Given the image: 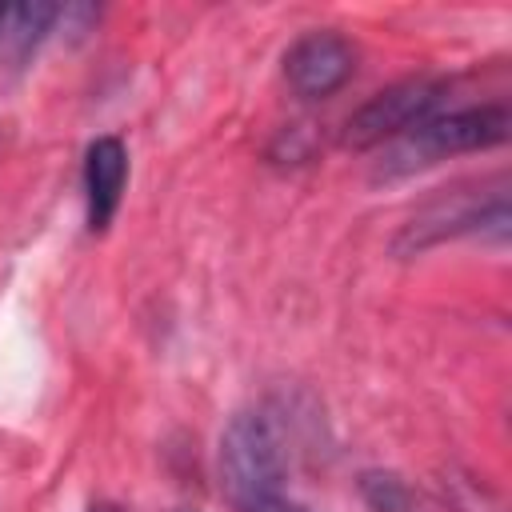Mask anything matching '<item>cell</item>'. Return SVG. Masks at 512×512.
Segmentation results:
<instances>
[{"label":"cell","mask_w":512,"mask_h":512,"mask_svg":"<svg viewBox=\"0 0 512 512\" xmlns=\"http://www.w3.org/2000/svg\"><path fill=\"white\" fill-rule=\"evenodd\" d=\"M220 484L236 512H304L288 496V468L276 424L264 412H240L220 436Z\"/></svg>","instance_id":"obj_1"},{"label":"cell","mask_w":512,"mask_h":512,"mask_svg":"<svg viewBox=\"0 0 512 512\" xmlns=\"http://www.w3.org/2000/svg\"><path fill=\"white\" fill-rule=\"evenodd\" d=\"M508 140V108L504 104H480V108H456L448 116H428L420 128L400 136L392 148L396 168H416L432 164L456 152H476Z\"/></svg>","instance_id":"obj_2"},{"label":"cell","mask_w":512,"mask_h":512,"mask_svg":"<svg viewBox=\"0 0 512 512\" xmlns=\"http://www.w3.org/2000/svg\"><path fill=\"white\" fill-rule=\"evenodd\" d=\"M440 100H444V84L440 80H428V76L400 80V84L376 92L364 108L352 112V120L344 128V144L372 148L380 140H400L412 128H420L428 116H436Z\"/></svg>","instance_id":"obj_3"},{"label":"cell","mask_w":512,"mask_h":512,"mask_svg":"<svg viewBox=\"0 0 512 512\" xmlns=\"http://www.w3.org/2000/svg\"><path fill=\"white\" fill-rule=\"evenodd\" d=\"M356 68V52L340 32H308L284 56V80L296 96L320 100L332 96Z\"/></svg>","instance_id":"obj_4"},{"label":"cell","mask_w":512,"mask_h":512,"mask_svg":"<svg viewBox=\"0 0 512 512\" xmlns=\"http://www.w3.org/2000/svg\"><path fill=\"white\" fill-rule=\"evenodd\" d=\"M124 180H128V152L116 136H100L88 144V160H84V192H88V228L104 232L120 208L124 196Z\"/></svg>","instance_id":"obj_5"},{"label":"cell","mask_w":512,"mask_h":512,"mask_svg":"<svg viewBox=\"0 0 512 512\" xmlns=\"http://www.w3.org/2000/svg\"><path fill=\"white\" fill-rule=\"evenodd\" d=\"M364 496L376 512H404L408 508V488L396 476H364Z\"/></svg>","instance_id":"obj_6"},{"label":"cell","mask_w":512,"mask_h":512,"mask_svg":"<svg viewBox=\"0 0 512 512\" xmlns=\"http://www.w3.org/2000/svg\"><path fill=\"white\" fill-rule=\"evenodd\" d=\"M88 512H124V508H116V504H92Z\"/></svg>","instance_id":"obj_7"},{"label":"cell","mask_w":512,"mask_h":512,"mask_svg":"<svg viewBox=\"0 0 512 512\" xmlns=\"http://www.w3.org/2000/svg\"><path fill=\"white\" fill-rule=\"evenodd\" d=\"M0 16H4V8H0Z\"/></svg>","instance_id":"obj_8"}]
</instances>
